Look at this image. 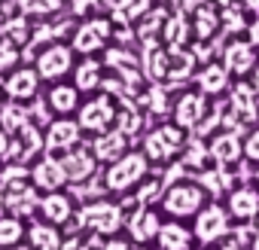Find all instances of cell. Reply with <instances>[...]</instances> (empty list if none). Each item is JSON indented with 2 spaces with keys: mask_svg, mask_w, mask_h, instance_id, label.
Instances as JSON below:
<instances>
[{
  "mask_svg": "<svg viewBox=\"0 0 259 250\" xmlns=\"http://www.w3.org/2000/svg\"><path fill=\"white\" fill-rule=\"evenodd\" d=\"M147 174V159L141 153H128L125 159H119L110 174H107V186L110 189H128V186H135L141 177Z\"/></svg>",
  "mask_w": 259,
  "mask_h": 250,
  "instance_id": "obj_1",
  "label": "cell"
},
{
  "mask_svg": "<svg viewBox=\"0 0 259 250\" xmlns=\"http://www.w3.org/2000/svg\"><path fill=\"white\" fill-rule=\"evenodd\" d=\"M201 201H204V195H201L198 186L180 183V186L168 189V195H165V211L174 214V217H186V214H195V211L201 207Z\"/></svg>",
  "mask_w": 259,
  "mask_h": 250,
  "instance_id": "obj_2",
  "label": "cell"
},
{
  "mask_svg": "<svg viewBox=\"0 0 259 250\" xmlns=\"http://www.w3.org/2000/svg\"><path fill=\"white\" fill-rule=\"evenodd\" d=\"M73 64V52L67 46H49L40 58H37V76L40 79H55L64 76Z\"/></svg>",
  "mask_w": 259,
  "mask_h": 250,
  "instance_id": "obj_3",
  "label": "cell"
},
{
  "mask_svg": "<svg viewBox=\"0 0 259 250\" xmlns=\"http://www.w3.org/2000/svg\"><path fill=\"white\" fill-rule=\"evenodd\" d=\"M226 229H229V223H226V214H223V207L210 204V207H204V211L198 214V223H195V235H198L204 244L217 241V238H220Z\"/></svg>",
  "mask_w": 259,
  "mask_h": 250,
  "instance_id": "obj_4",
  "label": "cell"
},
{
  "mask_svg": "<svg viewBox=\"0 0 259 250\" xmlns=\"http://www.w3.org/2000/svg\"><path fill=\"white\" fill-rule=\"evenodd\" d=\"M113 119V104L107 98H95L82 107L79 113V125H85L89 132H104L107 129V122Z\"/></svg>",
  "mask_w": 259,
  "mask_h": 250,
  "instance_id": "obj_5",
  "label": "cell"
},
{
  "mask_svg": "<svg viewBox=\"0 0 259 250\" xmlns=\"http://www.w3.org/2000/svg\"><path fill=\"white\" fill-rule=\"evenodd\" d=\"M82 220H85L89 226H95L98 232H116V229H119V223H122L119 207H116V204H107V201H98V204L85 207Z\"/></svg>",
  "mask_w": 259,
  "mask_h": 250,
  "instance_id": "obj_6",
  "label": "cell"
},
{
  "mask_svg": "<svg viewBox=\"0 0 259 250\" xmlns=\"http://www.w3.org/2000/svg\"><path fill=\"white\" fill-rule=\"evenodd\" d=\"M177 147H180V132L171 129V125H165V129L153 132L150 141H147V153H150V159H168Z\"/></svg>",
  "mask_w": 259,
  "mask_h": 250,
  "instance_id": "obj_7",
  "label": "cell"
},
{
  "mask_svg": "<svg viewBox=\"0 0 259 250\" xmlns=\"http://www.w3.org/2000/svg\"><path fill=\"white\" fill-rule=\"evenodd\" d=\"M107 34H110V25L107 22H89V25H82L79 31H76V40H73V46L79 49V52H95L104 40H107Z\"/></svg>",
  "mask_w": 259,
  "mask_h": 250,
  "instance_id": "obj_8",
  "label": "cell"
},
{
  "mask_svg": "<svg viewBox=\"0 0 259 250\" xmlns=\"http://www.w3.org/2000/svg\"><path fill=\"white\" fill-rule=\"evenodd\" d=\"M76 138H79V125L61 119V122H52V125H49L46 147H49V150H67V147L76 144Z\"/></svg>",
  "mask_w": 259,
  "mask_h": 250,
  "instance_id": "obj_9",
  "label": "cell"
},
{
  "mask_svg": "<svg viewBox=\"0 0 259 250\" xmlns=\"http://www.w3.org/2000/svg\"><path fill=\"white\" fill-rule=\"evenodd\" d=\"M64 180H67V177H64L61 162H55V159L37 162V168H34V183H37V186H43V189H58Z\"/></svg>",
  "mask_w": 259,
  "mask_h": 250,
  "instance_id": "obj_10",
  "label": "cell"
},
{
  "mask_svg": "<svg viewBox=\"0 0 259 250\" xmlns=\"http://www.w3.org/2000/svg\"><path fill=\"white\" fill-rule=\"evenodd\" d=\"M37 73L34 70H16L10 79H7V95L13 101H22V98H31L37 92Z\"/></svg>",
  "mask_w": 259,
  "mask_h": 250,
  "instance_id": "obj_11",
  "label": "cell"
},
{
  "mask_svg": "<svg viewBox=\"0 0 259 250\" xmlns=\"http://www.w3.org/2000/svg\"><path fill=\"white\" fill-rule=\"evenodd\" d=\"M189 241H192V235H189L180 223H165V226H159V244H162V250H186Z\"/></svg>",
  "mask_w": 259,
  "mask_h": 250,
  "instance_id": "obj_12",
  "label": "cell"
},
{
  "mask_svg": "<svg viewBox=\"0 0 259 250\" xmlns=\"http://www.w3.org/2000/svg\"><path fill=\"white\" fill-rule=\"evenodd\" d=\"M201 113H204V101H201V95H183V98H180V104H177V122H180V125L192 129Z\"/></svg>",
  "mask_w": 259,
  "mask_h": 250,
  "instance_id": "obj_13",
  "label": "cell"
},
{
  "mask_svg": "<svg viewBox=\"0 0 259 250\" xmlns=\"http://www.w3.org/2000/svg\"><path fill=\"white\" fill-rule=\"evenodd\" d=\"M61 168H64V177H70V180H82V177H89V174H92L95 162H92V156H89V153L76 150V153H70V156L61 162Z\"/></svg>",
  "mask_w": 259,
  "mask_h": 250,
  "instance_id": "obj_14",
  "label": "cell"
},
{
  "mask_svg": "<svg viewBox=\"0 0 259 250\" xmlns=\"http://www.w3.org/2000/svg\"><path fill=\"white\" fill-rule=\"evenodd\" d=\"M250 64H253V49L247 43H232L226 49V67L229 70L244 73V70H250Z\"/></svg>",
  "mask_w": 259,
  "mask_h": 250,
  "instance_id": "obj_15",
  "label": "cell"
},
{
  "mask_svg": "<svg viewBox=\"0 0 259 250\" xmlns=\"http://www.w3.org/2000/svg\"><path fill=\"white\" fill-rule=\"evenodd\" d=\"M210 156H213L217 162H223V165L235 162V159L241 156V144H238V138H235V135H223V138H217V141L210 144Z\"/></svg>",
  "mask_w": 259,
  "mask_h": 250,
  "instance_id": "obj_16",
  "label": "cell"
},
{
  "mask_svg": "<svg viewBox=\"0 0 259 250\" xmlns=\"http://www.w3.org/2000/svg\"><path fill=\"white\" fill-rule=\"evenodd\" d=\"M229 207H232L235 217H253L259 211V195L253 189H238V192H232Z\"/></svg>",
  "mask_w": 259,
  "mask_h": 250,
  "instance_id": "obj_17",
  "label": "cell"
},
{
  "mask_svg": "<svg viewBox=\"0 0 259 250\" xmlns=\"http://www.w3.org/2000/svg\"><path fill=\"white\" fill-rule=\"evenodd\" d=\"M40 207H43L46 220H52V223H64V220L70 217V201H67V195H58V192L46 195Z\"/></svg>",
  "mask_w": 259,
  "mask_h": 250,
  "instance_id": "obj_18",
  "label": "cell"
},
{
  "mask_svg": "<svg viewBox=\"0 0 259 250\" xmlns=\"http://www.w3.org/2000/svg\"><path fill=\"white\" fill-rule=\"evenodd\" d=\"M132 235H135L138 241H147L150 235H159V217L150 214V211L135 214V220H132Z\"/></svg>",
  "mask_w": 259,
  "mask_h": 250,
  "instance_id": "obj_19",
  "label": "cell"
},
{
  "mask_svg": "<svg viewBox=\"0 0 259 250\" xmlns=\"http://www.w3.org/2000/svg\"><path fill=\"white\" fill-rule=\"evenodd\" d=\"M22 235H25V229H22V223H19L16 217H0V247L19 244Z\"/></svg>",
  "mask_w": 259,
  "mask_h": 250,
  "instance_id": "obj_20",
  "label": "cell"
},
{
  "mask_svg": "<svg viewBox=\"0 0 259 250\" xmlns=\"http://www.w3.org/2000/svg\"><path fill=\"white\" fill-rule=\"evenodd\" d=\"M0 125H4V129H10V132H13V129L19 132V129H25V125H28V113L13 101V104H7L4 110H0Z\"/></svg>",
  "mask_w": 259,
  "mask_h": 250,
  "instance_id": "obj_21",
  "label": "cell"
},
{
  "mask_svg": "<svg viewBox=\"0 0 259 250\" xmlns=\"http://www.w3.org/2000/svg\"><path fill=\"white\" fill-rule=\"evenodd\" d=\"M31 241H34L37 250H55V247H58V232H55L52 226L37 223V226L31 229Z\"/></svg>",
  "mask_w": 259,
  "mask_h": 250,
  "instance_id": "obj_22",
  "label": "cell"
},
{
  "mask_svg": "<svg viewBox=\"0 0 259 250\" xmlns=\"http://www.w3.org/2000/svg\"><path fill=\"white\" fill-rule=\"evenodd\" d=\"M49 101H52V107H55L58 113H70V110L76 107V86H58Z\"/></svg>",
  "mask_w": 259,
  "mask_h": 250,
  "instance_id": "obj_23",
  "label": "cell"
},
{
  "mask_svg": "<svg viewBox=\"0 0 259 250\" xmlns=\"http://www.w3.org/2000/svg\"><path fill=\"white\" fill-rule=\"evenodd\" d=\"M122 147H125V135H122V132H113V135H104L95 150H98L101 159H113V156H119Z\"/></svg>",
  "mask_w": 259,
  "mask_h": 250,
  "instance_id": "obj_24",
  "label": "cell"
},
{
  "mask_svg": "<svg viewBox=\"0 0 259 250\" xmlns=\"http://www.w3.org/2000/svg\"><path fill=\"white\" fill-rule=\"evenodd\" d=\"M107 61H110L113 67H119L125 79H138V64H135V58H132V55H125V52L113 49V52L107 55Z\"/></svg>",
  "mask_w": 259,
  "mask_h": 250,
  "instance_id": "obj_25",
  "label": "cell"
},
{
  "mask_svg": "<svg viewBox=\"0 0 259 250\" xmlns=\"http://www.w3.org/2000/svg\"><path fill=\"white\" fill-rule=\"evenodd\" d=\"M250 98H253V92H250L247 86H238V89H235V95H232L235 110H238L244 119H253V116H256V107H253V101H250Z\"/></svg>",
  "mask_w": 259,
  "mask_h": 250,
  "instance_id": "obj_26",
  "label": "cell"
},
{
  "mask_svg": "<svg viewBox=\"0 0 259 250\" xmlns=\"http://www.w3.org/2000/svg\"><path fill=\"white\" fill-rule=\"evenodd\" d=\"M223 86H226V70L217 67V64H210V67L201 73V89H204V92H220Z\"/></svg>",
  "mask_w": 259,
  "mask_h": 250,
  "instance_id": "obj_27",
  "label": "cell"
},
{
  "mask_svg": "<svg viewBox=\"0 0 259 250\" xmlns=\"http://www.w3.org/2000/svg\"><path fill=\"white\" fill-rule=\"evenodd\" d=\"M98 86V61H85L76 70V89H95Z\"/></svg>",
  "mask_w": 259,
  "mask_h": 250,
  "instance_id": "obj_28",
  "label": "cell"
},
{
  "mask_svg": "<svg viewBox=\"0 0 259 250\" xmlns=\"http://www.w3.org/2000/svg\"><path fill=\"white\" fill-rule=\"evenodd\" d=\"M147 4H150V0H119V4H116V16H119L122 22H128V19L141 16V13L147 10Z\"/></svg>",
  "mask_w": 259,
  "mask_h": 250,
  "instance_id": "obj_29",
  "label": "cell"
},
{
  "mask_svg": "<svg viewBox=\"0 0 259 250\" xmlns=\"http://www.w3.org/2000/svg\"><path fill=\"white\" fill-rule=\"evenodd\" d=\"M58 7V0H22L25 13H52Z\"/></svg>",
  "mask_w": 259,
  "mask_h": 250,
  "instance_id": "obj_30",
  "label": "cell"
},
{
  "mask_svg": "<svg viewBox=\"0 0 259 250\" xmlns=\"http://www.w3.org/2000/svg\"><path fill=\"white\" fill-rule=\"evenodd\" d=\"M183 34H186L183 22H180V19H177V22H171V28H168V43H174V46H177V43L183 40Z\"/></svg>",
  "mask_w": 259,
  "mask_h": 250,
  "instance_id": "obj_31",
  "label": "cell"
},
{
  "mask_svg": "<svg viewBox=\"0 0 259 250\" xmlns=\"http://www.w3.org/2000/svg\"><path fill=\"white\" fill-rule=\"evenodd\" d=\"M10 61H16V49L10 40H0V64H10Z\"/></svg>",
  "mask_w": 259,
  "mask_h": 250,
  "instance_id": "obj_32",
  "label": "cell"
},
{
  "mask_svg": "<svg viewBox=\"0 0 259 250\" xmlns=\"http://www.w3.org/2000/svg\"><path fill=\"white\" fill-rule=\"evenodd\" d=\"M244 150H247V156H250V159H259V132H256V135H250V141H247V147H244Z\"/></svg>",
  "mask_w": 259,
  "mask_h": 250,
  "instance_id": "obj_33",
  "label": "cell"
},
{
  "mask_svg": "<svg viewBox=\"0 0 259 250\" xmlns=\"http://www.w3.org/2000/svg\"><path fill=\"white\" fill-rule=\"evenodd\" d=\"M198 25H201V28H198L201 34H210V31H213V16H207V13H201V22H198Z\"/></svg>",
  "mask_w": 259,
  "mask_h": 250,
  "instance_id": "obj_34",
  "label": "cell"
},
{
  "mask_svg": "<svg viewBox=\"0 0 259 250\" xmlns=\"http://www.w3.org/2000/svg\"><path fill=\"white\" fill-rule=\"evenodd\" d=\"M250 37H253V43L259 46V19H256V22L250 25Z\"/></svg>",
  "mask_w": 259,
  "mask_h": 250,
  "instance_id": "obj_35",
  "label": "cell"
},
{
  "mask_svg": "<svg viewBox=\"0 0 259 250\" xmlns=\"http://www.w3.org/2000/svg\"><path fill=\"white\" fill-rule=\"evenodd\" d=\"M107 250H125V244H122V241H113V244H110Z\"/></svg>",
  "mask_w": 259,
  "mask_h": 250,
  "instance_id": "obj_36",
  "label": "cell"
},
{
  "mask_svg": "<svg viewBox=\"0 0 259 250\" xmlns=\"http://www.w3.org/2000/svg\"><path fill=\"white\" fill-rule=\"evenodd\" d=\"M4 153H7V138L0 135V156H4Z\"/></svg>",
  "mask_w": 259,
  "mask_h": 250,
  "instance_id": "obj_37",
  "label": "cell"
},
{
  "mask_svg": "<svg viewBox=\"0 0 259 250\" xmlns=\"http://www.w3.org/2000/svg\"><path fill=\"white\" fill-rule=\"evenodd\" d=\"M244 4H247L250 10H259V0H244Z\"/></svg>",
  "mask_w": 259,
  "mask_h": 250,
  "instance_id": "obj_38",
  "label": "cell"
},
{
  "mask_svg": "<svg viewBox=\"0 0 259 250\" xmlns=\"http://www.w3.org/2000/svg\"><path fill=\"white\" fill-rule=\"evenodd\" d=\"M223 250H238V247H235V244H232V247H223Z\"/></svg>",
  "mask_w": 259,
  "mask_h": 250,
  "instance_id": "obj_39",
  "label": "cell"
},
{
  "mask_svg": "<svg viewBox=\"0 0 259 250\" xmlns=\"http://www.w3.org/2000/svg\"><path fill=\"white\" fill-rule=\"evenodd\" d=\"M256 86H259V70H256Z\"/></svg>",
  "mask_w": 259,
  "mask_h": 250,
  "instance_id": "obj_40",
  "label": "cell"
},
{
  "mask_svg": "<svg viewBox=\"0 0 259 250\" xmlns=\"http://www.w3.org/2000/svg\"><path fill=\"white\" fill-rule=\"evenodd\" d=\"M256 250H259V235H256Z\"/></svg>",
  "mask_w": 259,
  "mask_h": 250,
  "instance_id": "obj_41",
  "label": "cell"
},
{
  "mask_svg": "<svg viewBox=\"0 0 259 250\" xmlns=\"http://www.w3.org/2000/svg\"><path fill=\"white\" fill-rule=\"evenodd\" d=\"M256 180H259V171H256Z\"/></svg>",
  "mask_w": 259,
  "mask_h": 250,
  "instance_id": "obj_42",
  "label": "cell"
}]
</instances>
